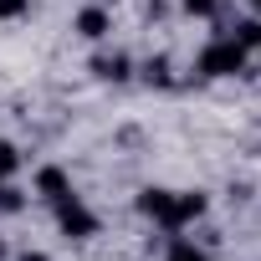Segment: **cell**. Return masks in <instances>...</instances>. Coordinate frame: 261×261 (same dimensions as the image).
<instances>
[{
    "mask_svg": "<svg viewBox=\"0 0 261 261\" xmlns=\"http://www.w3.org/2000/svg\"><path fill=\"white\" fill-rule=\"evenodd\" d=\"M144 82H154V87H169V82H174V72H169V57H164V51L144 62Z\"/></svg>",
    "mask_w": 261,
    "mask_h": 261,
    "instance_id": "obj_8",
    "label": "cell"
},
{
    "mask_svg": "<svg viewBox=\"0 0 261 261\" xmlns=\"http://www.w3.org/2000/svg\"><path fill=\"white\" fill-rule=\"evenodd\" d=\"M200 77L210 82V77H236V72H246V46L236 41V36H215L205 51H200Z\"/></svg>",
    "mask_w": 261,
    "mask_h": 261,
    "instance_id": "obj_1",
    "label": "cell"
},
{
    "mask_svg": "<svg viewBox=\"0 0 261 261\" xmlns=\"http://www.w3.org/2000/svg\"><path fill=\"white\" fill-rule=\"evenodd\" d=\"M72 31H77L82 41H108V36H113V16H108V6H82V11L72 16Z\"/></svg>",
    "mask_w": 261,
    "mask_h": 261,
    "instance_id": "obj_4",
    "label": "cell"
},
{
    "mask_svg": "<svg viewBox=\"0 0 261 261\" xmlns=\"http://www.w3.org/2000/svg\"><path fill=\"white\" fill-rule=\"evenodd\" d=\"M31 195H36V200H46V205H57V200H67V195H72V174H67L62 164H41V169L31 174Z\"/></svg>",
    "mask_w": 261,
    "mask_h": 261,
    "instance_id": "obj_3",
    "label": "cell"
},
{
    "mask_svg": "<svg viewBox=\"0 0 261 261\" xmlns=\"http://www.w3.org/2000/svg\"><path fill=\"white\" fill-rule=\"evenodd\" d=\"M139 210H144L164 236H174V190H144V195H139Z\"/></svg>",
    "mask_w": 261,
    "mask_h": 261,
    "instance_id": "obj_5",
    "label": "cell"
},
{
    "mask_svg": "<svg viewBox=\"0 0 261 261\" xmlns=\"http://www.w3.org/2000/svg\"><path fill=\"white\" fill-rule=\"evenodd\" d=\"M179 11L195 16V21H215L220 16V0H179Z\"/></svg>",
    "mask_w": 261,
    "mask_h": 261,
    "instance_id": "obj_10",
    "label": "cell"
},
{
    "mask_svg": "<svg viewBox=\"0 0 261 261\" xmlns=\"http://www.w3.org/2000/svg\"><path fill=\"white\" fill-rule=\"evenodd\" d=\"M16 169H21V154H16V144H6V139H0V185H6Z\"/></svg>",
    "mask_w": 261,
    "mask_h": 261,
    "instance_id": "obj_12",
    "label": "cell"
},
{
    "mask_svg": "<svg viewBox=\"0 0 261 261\" xmlns=\"http://www.w3.org/2000/svg\"><path fill=\"white\" fill-rule=\"evenodd\" d=\"M51 210H57V225H62V236H67V241H87V236H97V215H92L77 195L57 200Z\"/></svg>",
    "mask_w": 261,
    "mask_h": 261,
    "instance_id": "obj_2",
    "label": "cell"
},
{
    "mask_svg": "<svg viewBox=\"0 0 261 261\" xmlns=\"http://www.w3.org/2000/svg\"><path fill=\"white\" fill-rule=\"evenodd\" d=\"M6 256H11V246H6V236H0V261H6Z\"/></svg>",
    "mask_w": 261,
    "mask_h": 261,
    "instance_id": "obj_15",
    "label": "cell"
},
{
    "mask_svg": "<svg viewBox=\"0 0 261 261\" xmlns=\"http://www.w3.org/2000/svg\"><path fill=\"white\" fill-rule=\"evenodd\" d=\"M164 261H205V251L195 241H185V236H169V256Z\"/></svg>",
    "mask_w": 261,
    "mask_h": 261,
    "instance_id": "obj_9",
    "label": "cell"
},
{
    "mask_svg": "<svg viewBox=\"0 0 261 261\" xmlns=\"http://www.w3.org/2000/svg\"><path fill=\"white\" fill-rule=\"evenodd\" d=\"M92 77H102V82H128V77H134V57H128V51H97V57H92Z\"/></svg>",
    "mask_w": 261,
    "mask_h": 261,
    "instance_id": "obj_7",
    "label": "cell"
},
{
    "mask_svg": "<svg viewBox=\"0 0 261 261\" xmlns=\"http://www.w3.org/2000/svg\"><path fill=\"white\" fill-rule=\"evenodd\" d=\"M16 261H51L46 251H16Z\"/></svg>",
    "mask_w": 261,
    "mask_h": 261,
    "instance_id": "obj_14",
    "label": "cell"
},
{
    "mask_svg": "<svg viewBox=\"0 0 261 261\" xmlns=\"http://www.w3.org/2000/svg\"><path fill=\"white\" fill-rule=\"evenodd\" d=\"M16 210H26V190H16L6 179V185H0V215H16Z\"/></svg>",
    "mask_w": 261,
    "mask_h": 261,
    "instance_id": "obj_11",
    "label": "cell"
},
{
    "mask_svg": "<svg viewBox=\"0 0 261 261\" xmlns=\"http://www.w3.org/2000/svg\"><path fill=\"white\" fill-rule=\"evenodd\" d=\"M16 16H26V0H0V21H16Z\"/></svg>",
    "mask_w": 261,
    "mask_h": 261,
    "instance_id": "obj_13",
    "label": "cell"
},
{
    "mask_svg": "<svg viewBox=\"0 0 261 261\" xmlns=\"http://www.w3.org/2000/svg\"><path fill=\"white\" fill-rule=\"evenodd\" d=\"M205 210H210V195H205V190H174V236H179L185 225H195Z\"/></svg>",
    "mask_w": 261,
    "mask_h": 261,
    "instance_id": "obj_6",
    "label": "cell"
}]
</instances>
